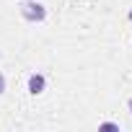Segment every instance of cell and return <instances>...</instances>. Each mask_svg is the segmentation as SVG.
Masks as SVG:
<instances>
[{
    "instance_id": "obj_1",
    "label": "cell",
    "mask_w": 132,
    "mask_h": 132,
    "mask_svg": "<svg viewBox=\"0 0 132 132\" xmlns=\"http://www.w3.org/2000/svg\"><path fill=\"white\" fill-rule=\"evenodd\" d=\"M21 16L29 21V23H42L47 18V8L39 3V0H23L21 5Z\"/></svg>"
},
{
    "instance_id": "obj_2",
    "label": "cell",
    "mask_w": 132,
    "mask_h": 132,
    "mask_svg": "<svg viewBox=\"0 0 132 132\" xmlns=\"http://www.w3.org/2000/svg\"><path fill=\"white\" fill-rule=\"evenodd\" d=\"M26 88H29V93H31V96L44 93V88H47V78H44V73H31V75H29V80H26Z\"/></svg>"
},
{
    "instance_id": "obj_3",
    "label": "cell",
    "mask_w": 132,
    "mask_h": 132,
    "mask_svg": "<svg viewBox=\"0 0 132 132\" xmlns=\"http://www.w3.org/2000/svg\"><path fill=\"white\" fill-rule=\"evenodd\" d=\"M98 129H114V132H119V124H117V122H101Z\"/></svg>"
},
{
    "instance_id": "obj_4",
    "label": "cell",
    "mask_w": 132,
    "mask_h": 132,
    "mask_svg": "<svg viewBox=\"0 0 132 132\" xmlns=\"http://www.w3.org/2000/svg\"><path fill=\"white\" fill-rule=\"evenodd\" d=\"M3 93H5V75L0 73V96H3Z\"/></svg>"
},
{
    "instance_id": "obj_5",
    "label": "cell",
    "mask_w": 132,
    "mask_h": 132,
    "mask_svg": "<svg viewBox=\"0 0 132 132\" xmlns=\"http://www.w3.org/2000/svg\"><path fill=\"white\" fill-rule=\"evenodd\" d=\"M127 111H129V114H132V96H129V98H127Z\"/></svg>"
},
{
    "instance_id": "obj_6",
    "label": "cell",
    "mask_w": 132,
    "mask_h": 132,
    "mask_svg": "<svg viewBox=\"0 0 132 132\" xmlns=\"http://www.w3.org/2000/svg\"><path fill=\"white\" fill-rule=\"evenodd\" d=\"M127 18H129V21H132V8H129V13H127Z\"/></svg>"
}]
</instances>
